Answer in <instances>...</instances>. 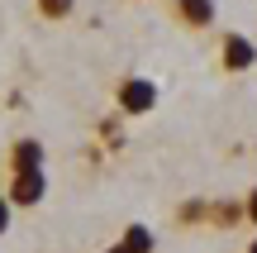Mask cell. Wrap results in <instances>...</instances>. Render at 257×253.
<instances>
[{"label": "cell", "mask_w": 257, "mask_h": 253, "mask_svg": "<svg viewBox=\"0 0 257 253\" xmlns=\"http://www.w3.org/2000/svg\"><path fill=\"white\" fill-rule=\"evenodd\" d=\"M219 62L229 67V72H252V67H257V48H252V38H248V34H224V43H219Z\"/></svg>", "instance_id": "cell-2"}, {"label": "cell", "mask_w": 257, "mask_h": 253, "mask_svg": "<svg viewBox=\"0 0 257 253\" xmlns=\"http://www.w3.org/2000/svg\"><path fill=\"white\" fill-rule=\"evenodd\" d=\"M119 248H124V253H153L157 239H153V229H148V225H128L124 239H119Z\"/></svg>", "instance_id": "cell-7"}, {"label": "cell", "mask_w": 257, "mask_h": 253, "mask_svg": "<svg viewBox=\"0 0 257 253\" xmlns=\"http://www.w3.org/2000/svg\"><path fill=\"white\" fill-rule=\"evenodd\" d=\"M105 253H124V248H119V244H114V248H105Z\"/></svg>", "instance_id": "cell-12"}, {"label": "cell", "mask_w": 257, "mask_h": 253, "mask_svg": "<svg viewBox=\"0 0 257 253\" xmlns=\"http://www.w3.org/2000/svg\"><path fill=\"white\" fill-rule=\"evenodd\" d=\"M172 10L186 29H210L214 24V0H172Z\"/></svg>", "instance_id": "cell-4"}, {"label": "cell", "mask_w": 257, "mask_h": 253, "mask_svg": "<svg viewBox=\"0 0 257 253\" xmlns=\"http://www.w3.org/2000/svg\"><path fill=\"white\" fill-rule=\"evenodd\" d=\"M176 220H181V225H205V220H210V201H186V206H176Z\"/></svg>", "instance_id": "cell-8"}, {"label": "cell", "mask_w": 257, "mask_h": 253, "mask_svg": "<svg viewBox=\"0 0 257 253\" xmlns=\"http://www.w3.org/2000/svg\"><path fill=\"white\" fill-rule=\"evenodd\" d=\"M43 191H48V177H43V172H15L5 196H10V206H38Z\"/></svg>", "instance_id": "cell-3"}, {"label": "cell", "mask_w": 257, "mask_h": 253, "mask_svg": "<svg viewBox=\"0 0 257 253\" xmlns=\"http://www.w3.org/2000/svg\"><path fill=\"white\" fill-rule=\"evenodd\" d=\"M10 167L15 172H43V143L38 139H19L10 153Z\"/></svg>", "instance_id": "cell-5"}, {"label": "cell", "mask_w": 257, "mask_h": 253, "mask_svg": "<svg viewBox=\"0 0 257 253\" xmlns=\"http://www.w3.org/2000/svg\"><path fill=\"white\" fill-rule=\"evenodd\" d=\"M76 10V0H38V15H48V19H67Z\"/></svg>", "instance_id": "cell-9"}, {"label": "cell", "mask_w": 257, "mask_h": 253, "mask_svg": "<svg viewBox=\"0 0 257 253\" xmlns=\"http://www.w3.org/2000/svg\"><path fill=\"white\" fill-rule=\"evenodd\" d=\"M10 229V196H0V234Z\"/></svg>", "instance_id": "cell-11"}, {"label": "cell", "mask_w": 257, "mask_h": 253, "mask_svg": "<svg viewBox=\"0 0 257 253\" xmlns=\"http://www.w3.org/2000/svg\"><path fill=\"white\" fill-rule=\"evenodd\" d=\"M157 105V86L148 76H124L119 81V115H153Z\"/></svg>", "instance_id": "cell-1"}, {"label": "cell", "mask_w": 257, "mask_h": 253, "mask_svg": "<svg viewBox=\"0 0 257 253\" xmlns=\"http://www.w3.org/2000/svg\"><path fill=\"white\" fill-rule=\"evenodd\" d=\"M238 220H248L243 201H210V220H205L210 229H233Z\"/></svg>", "instance_id": "cell-6"}, {"label": "cell", "mask_w": 257, "mask_h": 253, "mask_svg": "<svg viewBox=\"0 0 257 253\" xmlns=\"http://www.w3.org/2000/svg\"><path fill=\"white\" fill-rule=\"evenodd\" d=\"M243 210H248V225H252V229H257V187H252V191H248V201H243Z\"/></svg>", "instance_id": "cell-10"}, {"label": "cell", "mask_w": 257, "mask_h": 253, "mask_svg": "<svg viewBox=\"0 0 257 253\" xmlns=\"http://www.w3.org/2000/svg\"><path fill=\"white\" fill-rule=\"evenodd\" d=\"M248 253H257V239H252V244H248Z\"/></svg>", "instance_id": "cell-13"}]
</instances>
